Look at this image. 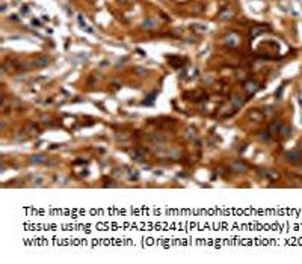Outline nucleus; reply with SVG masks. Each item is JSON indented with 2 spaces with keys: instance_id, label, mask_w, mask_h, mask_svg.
<instances>
[{
  "instance_id": "obj_1",
  "label": "nucleus",
  "mask_w": 302,
  "mask_h": 264,
  "mask_svg": "<svg viewBox=\"0 0 302 264\" xmlns=\"http://www.w3.org/2000/svg\"><path fill=\"white\" fill-rule=\"evenodd\" d=\"M301 157H302L301 151H290V153L287 154V159H289L290 162H298Z\"/></svg>"
},
{
  "instance_id": "obj_2",
  "label": "nucleus",
  "mask_w": 302,
  "mask_h": 264,
  "mask_svg": "<svg viewBox=\"0 0 302 264\" xmlns=\"http://www.w3.org/2000/svg\"><path fill=\"white\" fill-rule=\"evenodd\" d=\"M257 83H252V82H249V83H246V86H245V89L249 92V94H252V92H255L257 91Z\"/></svg>"
},
{
  "instance_id": "obj_3",
  "label": "nucleus",
  "mask_w": 302,
  "mask_h": 264,
  "mask_svg": "<svg viewBox=\"0 0 302 264\" xmlns=\"http://www.w3.org/2000/svg\"><path fill=\"white\" fill-rule=\"evenodd\" d=\"M264 175L269 177L270 180H278V177H279V175H278V172H275V170H266V172H264Z\"/></svg>"
},
{
  "instance_id": "obj_4",
  "label": "nucleus",
  "mask_w": 302,
  "mask_h": 264,
  "mask_svg": "<svg viewBox=\"0 0 302 264\" xmlns=\"http://www.w3.org/2000/svg\"><path fill=\"white\" fill-rule=\"evenodd\" d=\"M251 118H255L257 121H261L263 119V113H261V112H252V113H251Z\"/></svg>"
},
{
  "instance_id": "obj_5",
  "label": "nucleus",
  "mask_w": 302,
  "mask_h": 264,
  "mask_svg": "<svg viewBox=\"0 0 302 264\" xmlns=\"http://www.w3.org/2000/svg\"><path fill=\"white\" fill-rule=\"evenodd\" d=\"M281 135H283L284 137H289V136H290V128H289V127H283V128H281Z\"/></svg>"
},
{
  "instance_id": "obj_6",
  "label": "nucleus",
  "mask_w": 302,
  "mask_h": 264,
  "mask_svg": "<svg viewBox=\"0 0 302 264\" xmlns=\"http://www.w3.org/2000/svg\"><path fill=\"white\" fill-rule=\"evenodd\" d=\"M279 128V122H272L270 124V130H278Z\"/></svg>"
}]
</instances>
